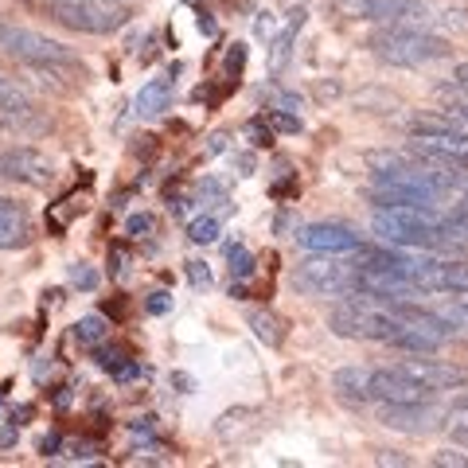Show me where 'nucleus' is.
<instances>
[{"mask_svg": "<svg viewBox=\"0 0 468 468\" xmlns=\"http://www.w3.org/2000/svg\"><path fill=\"white\" fill-rule=\"evenodd\" d=\"M452 82L468 86V63H457V67H452Z\"/></svg>", "mask_w": 468, "mask_h": 468, "instance_id": "7c9ffc66", "label": "nucleus"}, {"mask_svg": "<svg viewBox=\"0 0 468 468\" xmlns=\"http://www.w3.org/2000/svg\"><path fill=\"white\" fill-rule=\"evenodd\" d=\"M106 335H110V320L106 316H82L79 320V324H75V340L79 344H101V340H106Z\"/></svg>", "mask_w": 468, "mask_h": 468, "instance_id": "4468645a", "label": "nucleus"}, {"mask_svg": "<svg viewBox=\"0 0 468 468\" xmlns=\"http://www.w3.org/2000/svg\"><path fill=\"white\" fill-rule=\"evenodd\" d=\"M0 180H5V176H0Z\"/></svg>", "mask_w": 468, "mask_h": 468, "instance_id": "4c0bfd02", "label": "nucleus"}, {"mask_svg": "<svg viewBox=\"0 0 468 468\" xmlns=\"http://www.w3.org/2000/svg\"><path fill=\"white\" fill-rule=\"evenodd\" d=\"M270 125L282 129V133H301V117L289 110H270Z\"/></svg>", "mask_w": 468, "mask_h": 468, "instance_id": "4be33fe9", "label": "nucleus"}, {"mask_svg": "<svg viewBox=\"0 0 468 468\" xmlns=\"http://www.w3.org/2000/svg\"><path fill=\"white\" fill-rule=\"evenodd\" d=\"M371 48L383 63H394V67H421L449 55V43L441 36H433L430 27H399V24H387L371 39Z\"/></svg>", "mask_w": 468, "mask_h": 468, "instance_id": "f257e3e1", "label": "nucleus"}, {"mask_svg": "<svg viewBox=\"0 0 468 468\" xmlns=\"http://www.w3.org/2000/svg\"><path fill=\"white\" fill-rule=\"evenodd\" d=\"M67 277H70V285L82 289V292H94V289H98V273L86 266V261H75V266L67 270Z\"/></svg>", "mask_w": 468, "mask_h": 468, "instance_id": "aec40b11", "label": "nucleus"}, {"mask_svg": "<svg viewBox=\"0 0 468 468\" xmlns=\"http://www.w3.org/2000/svg\"><path fill=\"white\" fill-rule=\"evenodd\" d=\"M347 16L399 24V27H430V8L421 0H340Z\"/></svg>", "mask_w": 468, "mask_h": 468, "instance_id": "20e7f679", "label": "nucleus"}, {"mask_svg": "<svg viewBox=\"0 0 468 468\" xmlns=\"http://www.w3.org/2000/svg\"><path fill=\"white\" fill-rule=\"evenodd\" d=\"M461 192H464V203H468V180H464V184H461Z\"/></svg>", "mask_w": 468, "mask_h": 468, "instance_id": "e433bc0d", "label": "nucleus"}, {"mask_svg": "<svg viewBox=\"0 0 468 468\" xmlns=\"http://www.w3.org/2000/svg\"><path fill=\"white\" fill-rule=\"evenodd\" d=\"M441 410H433L430 402H410V406H387L383 402V426L390 430H406V433H426L441 426Z\"/></svg>", "mask_w": 468, "mask_h": 468, "instance_id": "1a4fd4ad", "label": "nucleus"}, {"mask_svg": "<svg viewBox=\"0 0 468 468\" xmlns=\"http://www.w3.org/2000/svg\"><path fill=\"white\" fill-rule=\"evenodd\" d=\"M8 117H12V113H5V110H0V129H5V125H8Z\"/></svg>", "mask_w": 468, "mask_h": 468, "instance_id": "f704fd0d", "label": "nucleus"}, {"mask_svg": "<svg viewBox=\"0 0 468 468\" xmlns=\"http://www.w3.org/2000/svg\"><path fill=\"white\" fill-rule=\"evenodd\" d=\"M218 227H223V223H218V215H199L196 223L187 227V239H192L196 246H207V242L218 239Z\"/></svg>", "mask_w": 468, "mask_h": 468, "instance_id": "2eb2a0df", "label": "nucleus"}, {"mask_svg": "<svg viewBox=\"0 0 468 468\" xmlns=\"http://www.w3.org/2000/svg\"><path fill=\"white\" fill-rule=\"evenodd\" d=\"M144 309H149L153 316H165L172 309V297H168V292H153V297L144 301Z\"/></svg>", "mask_w": 468, "mask_h": 468, "instance_id": "cd10ccee", "label": "nucleus"}, {"mask_svg": "<svg viewBox=\"0 0 468 468\" xmlns=\"http://www.w3.org/2000/svg\"><path fill=\"white\" fill-rule=\"evenodd\" d=\"M125 230H129V239H153V234H156V218L153 215H133L125 223Z\"/></svg>", "mask_w": 468, "mask_h": 468, "instance_id": "412c9836", "label": "nucleus"}, {"mask_svg": "<svg viewBox=\"0 0 468 468\" xmlns=\"http://www.w3.org/2000/svg\"><path fill=\"white\" fill-rule=\"evenodd\" d=\"M196 199H199V207H227V187L218 180H203Z\"/></svg>", "mask_w": 468, "mask_h": 468, "instance_id": "6ab92c4d", "label": "nucleus"}, {"mask_svg": "<svg viewBox=\"0 0 468 468\" xmlns=\"http://www.w3.org/2000/svg\"><path fill=\"white\" fill-rule=\"evenodd\" d=\"M402 375H410L414 383H421L426 390H457L468 387V371L464 367H452V363H437V359H406V363H394Z\"/></svg>", "mask_w": 468, "mask_h": 468, "instance_id": "6e6552de", "label": "nucleus"}, {"mask_svg": "<svg viewBox=\"0 0 468 468\" xmlns=\"http://www.w3.org/2000/svg\"><path fill=\"white\" fill-rule=\"evenodd\" d=\"M187 282H192L196 289H211V270H207V261H187Z\"/></svg>", "mask_w": 468, "mask_h": 468, "instance_id": "b1692460", "label": "nucleus"}, {"mask_svg": "<svg viewBox=\"0 0 468 468\" xmlns=\"http://www.w3.org/2000/svg\"><path fill=\"white\" fill-rule=\"evenodd\" d=\"M445 223H449V227L457 230L461 239L468 242V203H464V199H461V203H457V207H452V211H445Z\"/></svg>", "mask_w": 468, "mask_h": 468, "instance_id": "5701e85b", "label": "nucleus"}, {"mask_svg": "<svg viewBox=\"0 0 468 468\" xmlns=\"http://www.w3.org/2000/svg\"><path fill=\"white\" fill-rule=\"evenodd\" d=\"M457 410H461V414H468V394H461V399H457Z\"/></svg>", "mask_w": 468, "mask_h": 468, "instance_id": "473e14b6", "label": "nucleus"}, {"mask_svg": "<svg viewBox=\"0 0 468 468\" xmlns=\"http://www.w3.org/2000/svg\"><path fill=\"white\" fill-rule=\"evenodd\" d=\"M297 246H304V250H313V254H356L363 239L351 227L344 223H304L297 234Z\"/></svg>", "mask_w": 468, "mask_h": 468, "instance_id": "39448f33", "label": "nucleus"}, {"mask_svg": "<svg viewBox=\"0 0 468 468\" xmlns=\"http://www.w3.org/2000/svg\"><path fill=\"white\" fill-rule=\"evenodd\" d=\"M433 464L437 468H468V457H464V452L445 449V452H437V457H433Z\"/></svg>", "mask_w": 468, "mask_h": 468, "instance_id": "a878e982", "label": "nucleus"}, {"mask_svg": "<svg viewBox=\"0 0 468 468\" xmlns=\"http://www.w3.org/2000/svg\"><path fill=\"white\" fill-rule=\"evenodd\" d=\"M292 285L309 297H347L359 289V273L351 261H335V254L309 258L292 270Z\"/></svg>", "mask_w": 468, "mask_h": 468, "instance_id": "f03ea898", "label": "nucleus"}, {"mask_svg": "<svg viewBox=\"0 0 468 468\" xmlns=\"http://www.w3.org/2000/svg\"><path fill=\"white\" fill-rule=\"evenodd\" d=\"M98 5H113V8H122V5H129V0H98Z\"/></svg>", "mask_w": 468, "mask_h": 468, "instance_id": "72a5a7b5", "label": "nucleus"}, {"mask_svg": "<svg viewBox=\"0 0 468 468\" xmlns=\"http://www.w3.org/2000/svg\"><path fill=\"white\" fill-rule=\"evenodd\" d=\"M227 261H230V277H239V282L254 273V254L246 250V246H230V250H227Z\"/></svg>", "mask_w": 468, "mask_h": 468, "instance_id": "f3484780", "label": "nucleus"}, {"mask_svg": "<svg viewBox=\"0 0 468 468\" xmlns=\"http://www.w3.org/2000/svg\"><path fill=\"white\" fill-rule=\"evenodd\" d=\"M199 32L203 36H218V27H215V20L207 16V12H199Z\"/></svg>", "mask_w": 468, "mask_h": 468, "instance_id": "c756f323", "label": "nucleus"}, {"mask_svg": "<svg viewBox=\"0 0 468 468\" xmlns=\"http://www.w3.org/2000/svg\"><path fill=\"white\" fill-rule=\"evenodd\" d=\"M270 101H273V110H289V113L301 110V98H297V94H285V90H273Z\"/></svg>", "mask_w": 468, "mask_h": 468, "instance_id": "bb28decb", "label": "nucleus"}, {"mask_svg": "<svg viewBox=\"0 0 468 468\" xmlns=\"http://www.w3.org/2000/svg\"><path fill=\"white\" fill-rule=\"evenodd\" d=\"M0 51L20 58V63H32V67H67L75 63V51L58 39H48L32 32V27H16V24H5L0 20Z\"/></svg>", "mask_w": 468, "mask_h": 468, "instance_id": "7ed1b4c3", "label": "nucleus"}, {"mask_svg": "<svg viewBox=\"0 0 468 468\" xmlns=\"http://www.w3.org/2000/svg\"><path fill=\"white\" fill-rule=\"evenodd\" d=\"M246 137H250L254 144H270V129H261V122H250L246 125Z\"/></svg>", "mask_w": 468, "mask_h": 468, "instance_id": "c85d7f7f", "label": "nucleus"}, {"mask_svg": "<svg viewBox=\"0 0 468 468\" xmlns=\"http://www.w3.org/2000/svg\"><path fill=\"white\" fill-rule=\"evenodd\" d=\"M27 234H32L27 211L8 196H0V250H16V246L27 242Z\"/></svg>", "mask_w": 468, "mask_h": 468, "instance_id": "9d476101", "label": "nucleus"}, {"mask_svg": "<svg viewBox=\"0 0 468 468\" xmlns=\"http://www.w3.org/2000/svg\"><path fill=\"white\" fill-rule=\"evenodd\" d=\"M441 98L449 101V113H457V117H464L468 122V86H461V82H449V86H441Z\"/></svg>", "mask_w": 468, "mask_h": 468, "instance_id": "dca6fc26", "label": "nucleus"}, {"mask_svg": "<svg viewBox=\"0 0 468 468\" xmlns=\"http://www.w3.org/2000/svg\"><path fill=\"white\" fill-rule=\"evenodd\" d=\"M227 149V133H215L211 144H207V153H223Z\"/></svg>", "mask_w": 468, "mask_h": 468, "instance_id": "2f4dec72", "label": "nucleus"}, {"mask_svg": "<svg viewBox=\"0 0 468 468\" xmlns=\"http://www.w3.org/2000/svg\"><path fill=\"white\" fill-rule=\"evenodd\" d=\"M0 110L12 113V117H16V113H27V101L20 98V90H16V86H12L5 75H0Z\"/></svg>", "mask_w": 468, "mask_h": 468, "instance_id": "a211bd4d", "label": "nucleus"}, {"mask_svg": "<svg viewBox=\"0 0 468 468\" xmlns=\"http://www.w3.org/2000/svg\"><path fill=\"white\" fill-rule=\"evenodd\" d=\"M172 90H176V79L172 75H160V79H149L141 86V94H137V113L141 117H156V113H165L172 106Z\"/></svg>", "mask_w": 468, "mask_h": 468, "instance_id": "f8f14e48", "label": "nucleus"}, {"mask_svg": "<svg viewBox=\"0 0 468 468\" xmlns=\"http://www.w3.org/2000/svg\"><path fill=\"white\" fill-rule=\"evenodd\" d=\"M246 324L254 328V335H258V340L266 344V347L282 344V320H277L270 309H250V313H246Z\"/></svg>", "mask_w": 468, "mask_h": 468, "instance_id": "ddd939ff", "label": "nucleus"}, {"mask_svg": "<svg viewBox=\"0 0 468 468\" xmlns=\"http://www.w3.org/2000/svg\"><path fill=\"white\" fill-rule=\"evenodd\" d=\"M332 390L347 406H367L371 402V367H340L332 375Z\"/></svg>", "mask_w": 468, "mask_h": 468, "instance_id": "9b49d317", "label": "nucleus"}, {"mask_svg": "<svg viewBox=\"0 0 468 468\" xmlns=\"http://www.w3.org/2000/svg\"><path fill=\"white\" fill-rule=\"evenodd\" d=\"M242 63H246V48H242V43H234L230 55H227V75L239 79V75H242Z\"/></svg>", "mask_w": 468, "mask_h": 468, "instance_id": "393cba45", "label": "nucleus"}, {"mask_svg": "<svg viewBox=\"0 0 468 468\" xmlns=\"http://www.w3.org/2000/svg\"><path fill=\"white\" fill-rule=\"evenodd\" d=\"M0 176H5V180H20L27 187H48L55 172H51V160L43 153L27 149V144H16V149L0 153Z\"/></svg>", "mask_w": 468, "mask_h": 468, "instance_id": "0eeeda50", "label": "nucleus"}, {"mask_svg": "<svg viewBox=\"0 0 468 468\" xmlns=\"http://www.w3.org/2000/svg\"><path fill=\"white\" fill-rule=\"evenodd\" d=\"M39 5H43V8H55V5H58V0H39Z\"/></svg>", "mask_w": 468, "mask_h": 468, "instance_id": "c9c22d12", "label": "nucleus"}, {"mask_svg": "<svg viewBox=\"0 0 468 468\" xmlns=\"http://www.w3.org/2000/svg\"><path fill=\"white\" fill-rule=\"evenodd\" d=\"M433 390L414 383L410 375L399 367H378L371 371V402H387V406H410V402H430Z\"/></svg>", "mask_w": 468, "mask_h": 468, "instance_id": "423d86ee", "label": "nucleus"}]
</instances>
